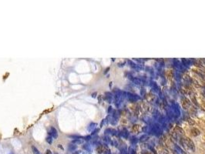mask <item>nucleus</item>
<instances>
[{"mask_svg": "<svg viewBox=\"0 0 205 154\" xmlns=\"http://www.w3.org/2000/svg\"><path fill=\"white\" fill-rule=\"evenodd\" d=\"M191 132H192V135L194 136H197V135L200 134L199 130H198L197 129H196V128H193V129L191 130Z\"/></svg>", "mask_w": 205, "mask_h": 154, "instance_id": "f03ea898", "label": "nucleus"}, {"mask_svg": "<svg viewBox=\"0 0 205 154\" xmlns=\"http://www.w3.org/2000/svg\"><path fill=\"white\" fill-rule=\"evenodd\" d=\"M189 105H190V103H189V101L186 99H184L183 100V102H182V106L183 107H184V109L187 108L189 107Z\"/></svg>", "mask_w": 205, "mask_h": 154, "instance_id": "f257e3e1", "label": "nucleus"}]
</instances>
